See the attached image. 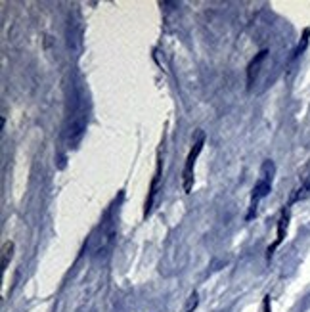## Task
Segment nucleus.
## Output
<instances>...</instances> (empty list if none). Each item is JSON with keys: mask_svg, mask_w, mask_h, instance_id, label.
Wrapping results in <instances>:
<instances>
[{"mask_svg": "<svg viewBox=\"0 0 310 312\" xmlns=\"http://www.w3.org/2000/svg\"><path fill=\"white\" fill-rule=\"evenodd\" d=\"M87 105H85L83 100H79L71 115H69V123H67V144H69V148H77V144L81 142V138L87 130Z\"/></svg>", "mask_w": 310, "mask_h": 312, "instance_id": "f257e3e1", "label": "nucleus"}, {"mask_svg": "<svg viewBox=\"0 0 310 312\" xmlns=\"http://www.w3.org/2000/svg\"><path fill=\"white\" fill-rule=\"evenodd\" d=\"M274 175H276V167H274V163L270 161V159L262 163L261 176H259L257 184H255V188H253V196H251V212H249V216H253V212L257 211V205L270 194Z\"/></svg>", "mask_w": 310, "mask_h": 312, "instance_id": "f03ea898", "label": "nucleus"}, {"mask_svg": "<svg viewBox=\"0 0 310 312\" xmlns=\"http://www.w3.org/2000/svg\"><path fill=\"white\" fill-rule=\"evenodd\" d=\"M203 144H205V136L199 134L198 142L194 144V148L190 150V153H188L186 157V165H184V171H182V188H184L186 194H190L192 188H194V167H196L199 153L203 150Z\"/></svg>", "mask_w": 310, "mask_h": 312, "instance_id": "7ed1b4c3", "label": "nucleus"}, {"mask_svg": "<svg viewBox=\"0 0 310 312\" xmlns=\"http://www.w3.org/2000/svg\"><path fill=\"white\" fill-rule=\"evenodd\" d=\"M98 232H100V236L98 234H94V236H92V251H94V253L103 251L107 243H111L113 234H115L113 222H109V220H103L102 226L98 228Z\"/></svg>", "mask_w": 310, "mask_h": 312, "instance_id": "20e7f679", "label": "nucleus"}, {"mask_svg": "<svg viewBox=\"0 0 310 312\" xmlns=\"http://www.w3.org/2000/svg\"><path fill=\"white\" fill-rule=\"evenodd\" d=\"M266 54H268V52L262 50L261 54H259V56H257V58L253 60V62L249 63V69H247V83H249V87H251V85H253V81L257 79V73H259V67H261L262 60L266 58Z\"/></svg>", "mask_w": 310, "mask_h": 312, "instance_id": "39448f33", "label": "nucleus"}, {"mask_svg": "<svg viewBox=\"0 0 310 312\" xmlns=\"http://www.w3.org/2000/svg\"><path fill=\"white\" fill-rule=\"evenodd\" d=\"M287 222H289V214H287V211H284V214H282V218H280V224H278V239H276V243H274L272 247L268 249V255H272V251L284 241V237H286V230H287Z\"/></svg>", "mask_w": 310, "mask_h": 312, "instance_id": "423d86ee", "label": "nucleus"}, {"mask_svg": "<svg viewBox=\"0 0 310 312\" xmlns=\"http://www.w3.org/2000/svg\"><path fill=\"white\" fill-rule=\"evenodd\" d=\"M159 173H161V161L157 163V171H155V176H153V182H151V188H149V198L146 201V214L149 212L151 205H153V200H155V194H157V182H159Z\"/></svg>", "mask_w": 310, "mask_h": 312, "instance_id": "0eeeda50", "label": "nucleus"}, {"mask_svg": "<svg viewBox=\"0 0 310 312\" xmlns=\"http://www.w3.org/2000/svg\"><path fill=\"white\" fill-rule=\"evenodd\" d=\"M12 255H13V243L12 241H6V243H4V249H2V262H0L2 270H6L8 261L12 259Z\"/></svg>", "mask_w": 310, "mask_h": 312, "instance_id": "6e6552de", "label": "nucleus"}, {"mask_svg": "<svg viewBox=\"0 0 310 312\" xmlns=\"http://www.w3.org/2000/svg\"><path fill=\"white\" fill-rule=\"evenodd\" d=\"M310 198V176L303 182V186L299 188V192L295 194V200L293 201H303V200H309Z\"/></svg>", "mask_w": 310, "mask_h": 312, "instance_id": "1a4fd4ad", "label": "nucleus"}, {"mask_svg": "<svg viewBox=\"0 0 310 312\" xmlns=\"http://www.w3.org/2000/svg\"><path fill=\"white\" fill-rule=\"evenodd\" d=\"M309 37H310V31L307 29V31L303 33V40H301V44H299V48H297V52H295V56H301V54H303V50L307 48V44H309Z\"/></svg>", "mask_w": 310, "mask_h": 312, "instance_id": "9d476101", "label": "nucleus"}, {"mask_svg": "<svg viewBox=\"0 0 310 312\" xmlns=\"http://www.w3.org/2000/svg\"><path fill=\"white\" fill-rule=\"evenodd\" d=\"M264 312H270V301H268V297L264 301Z\"/></svg>", "mask_w": 310, "mask_h": 312, "instance_id": "9b49d317", "label": "nucleus"}]
</instances>
